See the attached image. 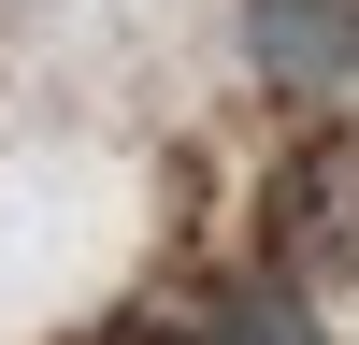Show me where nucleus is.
I'll return each mask as SVG.
<instances>
[{
  "label": "nucleus",
  "instance_id": "f257e3e1",
  "mask_svg": "<svg viewBox=\"0 0 359 345\" xmlns=\"http://www.w3.org/2000/svg\"><path fill=\"white\" fill-rule=\"evenodd\" d=\"M245 58L287 101H345L359 86V0H245Z\"/></svg>",
  "mask_w": 359,
  "mask_h": 345
},
{
  "label": "nucleus",
  "instance_id": "f03ea898",
  "mask_svg": "<svg viewBox=\"0 0 359 345\" xmlns=\"http://www.w3.org/2000/svg\"><path fill=\"white\" fill-rule=\"evenodd\" d=\"M187 345H331V331H316V302H302L287 273H245V288H216V302H201Z\"/></svg>",
  "mask_w": 359,
  "mask_h": 345
}]
</instances>
